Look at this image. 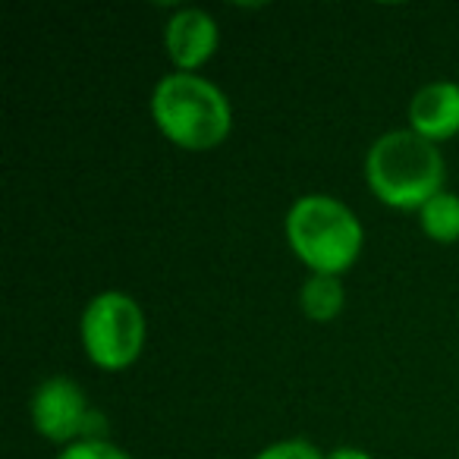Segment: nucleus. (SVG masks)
<instances>
[{
    "label": "nucleus",
    "instance_id": "f257e3e1",
    "mask_svg": "<svg viewBox=\"0 0 459 459\" xmlns=\"http://www.w3.org/2000/svg\"><path fill=\"white\" fill-rule=\"evenodd\" d=\"M152 120L179 152H214L233 133V104L198 73H167L152 91Z\"/></svg>",
    "mask_w": 459,
    "mask_h": 459
},
{
    "label": "nucleus",
    "instance_id": "f03ea898",
    "mask_svg": "<svg viewBox=\"0 0 459 459\" xmlns=\"http://www.w3.org/2000/svg\"><path fill=\"white\" fill-rule=\"evenodd\" d=\"M446 164L434 142L412 129H390L365 154V183L371 195L394 211H415L444 192Z\"/></svg>",
    "mask_w": 459,
    "mask_h": 459
},
{
    "label": "nucleus",
    "instance_id": "7ed1b4c3",
    "mask_svg": "<svg viewBox=\"0 0 459 459\" xmlns=\"http://www.w3.org/2000/svg\"><path fill=\"white\" fill-rule=\"evenodd\" d=\"M287 246L312 274L343 277L359 262L365 230L359 214L327 192L299 195L283 221Z\"/></svg>",
    "mask_w": 459,
    "mask_h": 459
},
{
    "label": "nucleus",
    "instance_id": "20e7f679",
    "mask_svg": "<svg viewBox=\"0 0 459 459\" xmlns=\"http://www.w3.org/2000/svg\"><path fill=\"white\" fill-rule=\"evenodd\" d=\"M79 337L89 362L101 371H126L145 350L148 325L142 306L123 290H104L82 308Z\"/></svg>",
    "mask_w": 459,
    "mask_h": 459
},
{
    "label": "nucleus",
    "instance_id": "39448f33",
    "mask_svg": "<svg viewBox=\"0 0 459 459\" xmlns=\"http://www.w3.org/2000/svg\"><path fill=\"white\" fill-rule=\"evenodd\" d=\"M32 425L51 444H79V440H108V415L89 403L85 390L73 377L54 375L35 387Z\"/></svg>",
    "mask_w": 459,
    "mask_h": 459
},
{
    "label": "nucleus",
    "instance_id": "423d86ee",
    "mask_svg": "<svg viewBox=\"0 0 459 459\" xmlns=\"http://www.w3.org/2000/svg\"><path fill=\"white\" fill-rule=\"evenodd\" d=\"M221 45V26L202 7H183L167 20L164 51L177 73H198Z\"/></svg>",
    "mask_w": 459,
    "mask_h": 459
},
{
    "label": "nucleus",
    "instance_id": "0eeeda50",
    "mask_svg": "<svg viewBox=\"0 0 459 459\" xmlns=\"http://www.w3.org/2000/svg\"><path fill=\"white\" fill-rule=\"evenodd\" d=\"M406 117L409 129L434 145L459 135V82L437 79V82L421 85L409 101Z\"/></svg>",
    "mask_w": 459,
    "mask_h": 459
},
{
    "label": "nucleus",
    "instance_id": "6e6552de",
    "mask_svg": "<svg viewBox=\"0 0 459 459\" xmlns=\"http://www.w3.org/2000/svg\"><path fill=\"white\" fill-rule=\"evenodd\" d=\"M346 306V287L340 277L331 274H308V281L299 290V308L308 321L315 325H327V321L340 318Z\"/></svg>",
    "mask_w": 459,
    "mask_h": 459
},
{
    "label": "nucleus",
    "instance_id": "1a4fd4ad",
    "mask_svg": "<svg viewBox=\"0 0 459 459\" xmlns=\"http://www.w3.org/2000/svg\"><path fill=\"white\" fill-rule=\"evenodd\" d=\"M419 227L428 239L440 246L459 243V195L456 192H437L419 211Z\"/></svg>",
    "mask_w": 459,
    "mask_h": 459
},
{
    "label": "nucleus",
    "instance_id": "9d476101",
    "mask_svg": "<svg viewBox=\"0 0 459 459\" xmlns=\"http://www.w3.org/2000/svg\"><path fill=\"white\" fill-rule=\"evenodd\" d=\"M57 459H135L123 446L110 444V440H79L57 453Z\"/></svg>",
    "mask_w": 459,
    "mask_h": 459
},
{
    "label": "nucleus",
    "instance_id": "9b49d317",
    "mask_svg": "<svg viewBox=\"0 0 459 459\" xmlns=\"http://www.w3.org/2000/svg\"><path fill=\"white\" fill-rule=\"evenodd\" d=\"M255 459H327V456L312 440L287 437V440H277V444H268Z\"/></svg>",
    "mask_w": 459,
    "mask_h": 459
},
{
    "label": "nucleus",
    "instance_id": "f8f14e48",
    "mask_svg": "<svg viewBox=\"0 0 459 459\" xmlns=\"http://www.w3.org/2000/svg\"><path fill=\"white\" fill-rule=\"evenodd\" d=\"M327 459H375L368 450H362V446H337V450L327 453Z\"/></svg>",
    "mask_w": 459,
    "mask_h": 459
}]
</instances>
